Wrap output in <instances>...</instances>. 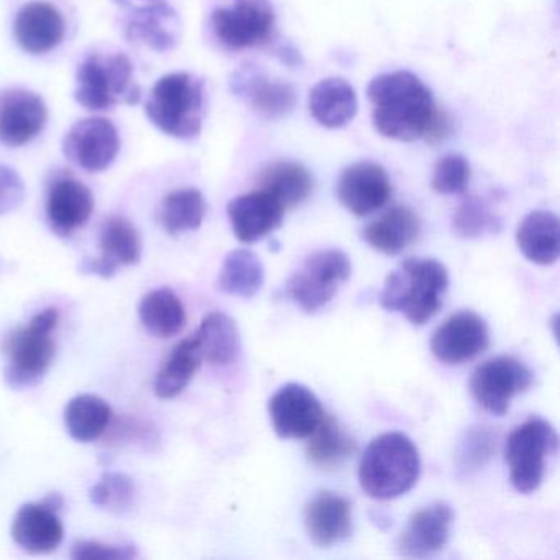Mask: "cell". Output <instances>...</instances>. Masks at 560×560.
Masks as SVG:
<instances>
[{
  "label": "cell",
  "mask_w": 560,
  "mask_h": 560,
  "mask_svg": "<svg viewBox=\"0 0 560 560\" xmlns=\"http://www.w3.org/2000/svg\"><path fill=\"white\" fill-rule=\"evenodd\" d=\"M265 283V268L254 252L237 248L224 258L219 271V290L232 296L250 300L260 293Z\"/></svg>",
  "instance_id": "34"
},
{
  "label": "cell",
  "mask_w": 560,
  "mask_h": 560,
  "mask_svg": "<svg viewBox=\"0 0 560 560\" xmlns=\"http://www.w3.org/2000/svg\"><path fill=\"white\" fill-rule=\"evenodd\" d=\"M25 183L14 168L0 165V215L21 208L25 201Z\"/></svg>",
  "instance_id": "40"
},
{
  "label": "cell",
  "mask_w": 560,
  "mask_h": 560,
  "mask_svg": "<svg viewBox=\"0 0 560 560\" xmlns=\"http://www.w3.org/2000/svg\"><path fill=\"white\" fill-rule=\"evenodd\" d=\"M73 96L84 109L101 113L119 104H139L142 90L126 54H93L78 67Z\"/></svg>",
  "instance_id": "5"
},
{
  "label": "cell",
  "mask_w": 560,
  "mask_h": 560,
  "mask_svg": "<svg viewBox=\"0 0 560 560\" xmlns=\"http://www.w3.org/2000/svg\"><path fill=\"white\" fill-rule=\"evenodd\" d=\"M205 80L192 73H170L150 91L145 114L150 122L178 140L199 137L205 120Z\"/></svg>",
  "instance_id": "4"
},
{
  "label": "cell",
  "mask_w": 560,
  "mask_h": 560,
  "mask_svg": "<svg viewBox=\"0 0 560 560\" xmlns=\"http://www.w3.org/2000/svg\"><path fill=\"white\" fill-rule=\"evenodd\" d=\"M202 360L212 365H231L241 353V334L237 324L221 311L206 314L201 326L196 330Z\"/></svg>",
  "instance_id": "29"
},
{
  "label": "cell",
  "mask_w": 560,
  "mask_h": 560,
  "mask_svg": "<svg viewBox=\"0 0 560 560\" xmlns=\"http://www.w3.org/2000/svg\"><path fill=\"white\" fill-rule=\"evenodd\" d=\"M140 323L147 332L159 339L178 336L186 324V310L175 291L159 288L140 301Z\"/></svg>",
  "instance_id": "30"
},
{
  "label": "cell",
  "mask_w": 560,
  "mask_h": 560,
  "mask_svg": "<svg viewBox=\"0 0 560 560\" xmlns=\"http://www.w3.org/2000/svg\"><path fill=\"white\" fill-rule=\"evenodd\" d=\"M454 511L444 501L421 508L409 517L398 537V552L409 559H425L444 549L451 536Z\"/></svg>",
  "instance_id": "20"
},
{
  "label": "cell",
  "mask_w": 560,
  "mask_h": 560,
  "mask_svg": "<svg viewBox=\"0 0 560 560\" xmlns=\"http://www.w3.org/2000/svg\"><path fill=\"white\" fill-rule=\"evenodd\" d=\"M202 355L196 334L182 340L166 360L155 378V395L162 399H172L182 395L186 386L201 369Z\"/></svg>",
  "instance_id": "31"
},
{
  "label": "cell",
  "mask_w": 560,
  "mask_h": 560,
  "mask_svg": "<svg viewBox=\"0 0 560 560\" xmlns=\"http://www.w3.org/2000/svg\"><path fill=\"white\" fill-rule=\"evenodd\" d=\"M559 451V435L546 419L530 418L517 425L506 439L504 458L510 467L514 490L534 493L546 474V460Z\"/></svg>",
  "instance_id": "7"
},
{
  "label": "cell",
  "mask_w": 560,
  "mask_h": 560,
  "mask_svg": "<svg viewBox=\"0 0 560 560\" xmlns=\"http://www.w3.org/2000/svg\"><path fill=\"white\" fill-rule=\"evenodd\" d=\"M490 346V332L483 317L474 311L452 314L432 334L431 352L444 365H462Z\"/></svg>",
  "instance_id": "13"
},
{
  "label": "cell",
  "mask_w": 560,
  "mask_h": 560,
  "mask_svg": "<svg viewBox=\"0 0 560 560\" xmlns=\"http://www.w3.org/2000/svg\"><path fill=\"white\" fill-rule=\"evenodd\" d=\"M471 170L462 155H445L435 163L431 186L438 195L455 196L467 191Z\"/></svg>",
  "instance_id": "37"
},
{
  "label": "cell",
  "mask_w": 560,
  "mask_h": 560,
  "mask_svg": "<svg viewBox=\"0 0 560 560\" xmlns=\"http://www.w3.org/2000/svg\"><path fill=\"white\" fill-rule=\"evenodd\" d=\"M101 483L104 485V490H106L107 494L106 508H113L116 511L130 508L133 494H136V485H133V480L129 475L106 471L101 477Z\"/></svg>",
  "instance_id": "41"
},
{
  "label": "cell",
  "mask_w": 560,
  "mask_h": 560,
  "mask_svg": "<svg viewBox=\"0 0 560 560\" xmlns=\"http://www.w3.org/2000/svg\"><path fill=\"white\" fill-rule=\"evenodd\" d=\"M448 271L434 258H408L386 277L380 306L405 314L412 326H424L444 304Z\"/></svg>",
  "instance_id": "2"
},
{
  "label": "cell",
  "mask_w": 560,
  "mask_h": 560,
  "mask_svg": "<svg viewBox=\"0 0 560 560\" xmlns=\"http://www.w3.org/2000/svg\"><path fill=\"white\" fill-rule=\"evenodd\" d=\"M48 122L44 97L34 91L14 90L0 94V142L11 149L34 142Z\"/></svg>",
  "instance_id": "16"
},
{
  "label": "cell",
  "mask_w": 560,
  "mask_h": 560,
  "mask_svg": "<svg viewBox=\"0 0 560 560\" xmlns=\"http://www.w3.org/2000/svg\"><path fill=\"white\" fill-rule=\"evenodd\" d=\"M533 382L529 366L514 357L501 355L477 366L470 378V392L485 411L501 418L510 411L514 396L527 392Z\"/></svg>",
  "instance_id": "10"
},
{
  "label": "cell",
  "mask_w": 560,
  "mask_h": 560,
  "mask_svg": "<svg viewBox=\"0 0 560 560\" xmlns=\"http://www.w3.org/2000/svg\"><path fill=\"white\" fill-rule=\"evenodd\" d=\"M67 34L63 14L50 2L34 0L14 19V37L19 47L31 55H44L60 47Z\"/></svg>",
  "instance_id": "22"
},
{
  "label": "cell",
  "mask_w": 560,
  "mask_h": 560,
  "mask_svg": "<svg viewBox=\"0 0 560 560\" xmlns=\"http://www.w3.org/2000/svg\"><path fill=\"white\" fill-rule=\"evenodd\" d=\"M136 556L133 546H116L97 540H78L71 547V557L78 560H127Z\"/></svg>",
  "instance_id": "39"
},
{
  "label": "cell",
  "mask_w": 560,
  "mask_h": 560,
  "mask_svg": "<svg viewBox=\"0 0 560 560\" xmlns=\"http://www.w3.org/2000/svg\"><path fill=\"white\" fill-rule=\"evenodd\" d=\"M421 221L405 206H396L363 229L362 237L373 250L389 257L402 254L418 241Z\"/></svg>",
  "instance_id": "25"
},
{
  "label": "cell",
  "mask_w": 560,
  "mask_h": 560,
  "mask_svg": "<svg viewBox=\"0 0 560 560\" xmlns=\"http://www.w3.org/2000/svg\"><path fill=\"white\" fill-rule=\"evenodd\" d=\"M182 31L178 12L166 2L155 0L153 4L130 11L124 34L130 44H142L156 54H166L178 47Z\"/></svg>",
  "instance_id": "21"
},
{
  "label": "cell",
  "mask_w": 560,
  "mask_h": 560,
  "mask_svg": "<svg viewBox=\"0 0 560 560\" xmlns=\"http://www.w3.org/2000/svg\"><path fill=\"white\" fill-rule=\"evenodd\" d=\"M113 409L106 399L91 393L74 396L65 406V425L78 442H94L109 428Z\"/></svg>",
  "instance_id": "32"
},
{
  "label": "cell",
  "mask_w": 560,
  "mask_h": 560,
  "mask_svg": "<svg viewBox=\"0 0 560 560\" xmlns=\"http://www.w3.org/2000/svg\"><path fill=\"white\" fill-rule=\"evenodd\" d=\"M150 2H155V0H150Z\"/></svg>",
  "instance_id": "43"
},
{
  "label": "cell",
  "mask_w": 560,
  "mask_h": 560,
  "mask_svg": "<svg viewBox=\"0 0 560 560\" xmlns=\"http://www.w3.org/2000/svg\"><path fill=\"white\" fill-rule=\"evenodd\" d=\"M303 523L311 542L327 549L349 537L352 506L342 494L319 491L304 506Z\"/></svg>",
  "instance_id": "24"
},
{
  "label": "cell",
  "mask_w": 560,
  "mask_h": 560,
  "mask_svg": "<svg viewBox=\"0 0 560 560\" xmlns=\"http://www.w3.org/2000/svg\"><path fill=\"white\" fill-rule=\"evenodd\" d=\"M208 205L196 188H182L168 192L160 205V222L170 235L198 231L206 218Z\"/></svg>",
  "instance_id": "35"
},
{
  "label": "cell",
  "mask_w": 560,
  "mask_h": 560,
  "mask_svg": "<svg viewBox=\"0 0 560 560\" xmlns=\"http://www.w3.org/2000/svg\"><path fill=\"white\" fill-rule=\"evenodd\" d=\"M258 189L273 196L284 211L303 205L314 189L310 170L293 160H278L261 172Z\"/></svg>",
  "instance_id": "28"
},
{
  "label": "cell",
  "mask_w": 560,
  "mask_h": 560,
  "mask_svg": "<svg viewBox=\"0 0 560 560\" xmlns=\"http://www.w3.org/2000/svg\"><path fill=\"white\" fill-rule=\"evenodd\" d=\"M421 455L402 432H385L370 442L359 467V483L366 497L389 501L402 497L418 483Z\"/></svg>",
  "instance_id": "3"
},
{
  "label": "cell",
  "mask_w": 560,
  "mask_h": 560,
  "mask_svg": "<svg viewBox=\"0 0 560 560\" xmlns=\"http://www.w3.org/2000/svg\"><path fill=\"white\" fill-rule=\"evenodd\" d=\"M119 152V132L104 117L78 120L63 139L65 156L90 173H101L109 168Z\"/></svg>",
  "instance_id": "12"
},
{
  "label": "cell",
  "mask_w": 560,
  "mask_h": 560,
  "mask_svg": "<svg viewBox=\"0 0 560 560\" xmlns=\"http://www.w3.org/2000/svg\"><path fill=\"white\" fill-rule=\"evenodd\" d=\"M275 22L277 15L270 0H234L231 5L215 9L211 15L215 40L231 51L267 44L273 35Z\"/></svg>",
  "instance_id": "9"
},
{
  "label": "cell",
  "mask_w": 560,
  "mask_h": 560,
  "mask_svg": "<svg viewBox=\"0 0 560 560\" xmlns=\"http://www.w3.org/2000/svg\"><path fill=\"white\" fill-rule=\"evenodd\" d=\"M101 257L81 261V273L113 278L119 267L139 264L142 258V237L132 222L110 215L100 229Z\"/></svg>",
  "instance_id": "17"
},
{
  "label": "cell",
  "mask_w": 560,
  "mask_h": 560,
  "mask_svg": "<svg viewBox=\"0 0 560 560\" xmlns=\"http://www.w3.org/2000/svg\"><path fill=\"white\" fill-rule=\"evenodd\" d=\"M336 191L347 211L357 218H365L380 211L392 199L393 185L382 165L359 162L340 173Z\"/></svg>",
  "instance_id": "15"
},
{
  "label": "cell",
  "mask_w": 560,
  "mask_h": 560,
  "mask_svg": "<svg viewBox=\"0 0 560 560\" xmlns=\"http://www.w3.org/2000/svg\"><path fill=\"white\" fill-rule=\"evenodd\" d=\"M58 326L57 307H47L32 317L25 327L12 332L5 340L9 363L5 382L11 388L25 389L38 385L57 353L54 332Z\"/></svg>",
  "instance_id": "6"
},
{
  "label": "cell",
  "mask_w": 560,
  "mask_h": 560,
  "mask_svg": "<svg viewBox=\"0 0 560 560\" xmlns=\"http://www.w3.org/2000/svg\"><path fill=\"white\" fill-rule=\"evenodd\" d=\"M357 109L355 90L342 78H327L311 91V116L326 129H342L352 122Z\"/></svg>",
  "instance_id": "27"
},
{
  "label": "cell",
  "mask_w": 560,
  "mask_h": 560,
  "mask_svg": "<svg viewBox=\"0 0 560 560\" xmlns=\"http://www.w3.org/2000/svg\"><path fill=\"white\" fill-rule=\"evenodd\" d=\"M452 231L462 238H478L500 231V219L491 212L487 202L477 196H468L452 215Z\"/></svg>",
  "instance_id": "36"
},
{
  "label": "cell",
  "mask_w": 560,
  "mask_h": 560,
  "mask_svg": "<svg viewBox=\"0 0 560 560\" xmlns=\"http://www.w3.org/2000/svg\"><path fill=\"white\" fill-rule=\"evenodd\" d=\"M268 415L278 438L307 439L323 422L326 411L313 389L288 383L271 396Z\"/></svg>",
  "instance_id": "14"
},
{
  "label": "cell",
  "mask_w": 560,
  "mask_h": 560,
  "mask_svg": "<svg viewBox=\"0 0 560 560\" xmlns=\"http://www.w3.org/2000/svg\"><path fill=\"white\" fill-rule=\"evenodd\" d=\"M494 439L488 429L475 428L468 432L458 452V467L465 474H474L487 465L494 451Z\"/></svg>",
  "instance_id": "38"
},
{
  "label": "cell",
  "mask_w": 560,
  "mask_h": 560,
  "mask_svg": "<svg viewBox=\"0 0 560 560\" xmlns=\"http://www.w3.org/2000/svg\"><path fill=\"white\" fill-rule=\"evenodd\" d=\"M93 212V192L74 176L58 175L48 186V224L60 237H71L74 232L83 229Z\"/></svg>",
  "instance_id": "19"
},
{
  "label": "cell",
  "mask_w": 560,
  "mask_h": 560,
  "mask_svg": "<svg viewBox=\"0 0 560 560\" xmlns=\"http://www.w3.org/2000/svg\"><path fill=\"white\" fill-rule=\"evenodd\" d=\"M284 212L283 206L261 189L237 196L228 206L232 231L242 244H254L277 231Z\"/></svg>",
  "instance_id": "23"
},
{
  "label": "cell",
  "mask_w": 560,
  "mask_h": 560,
  "mask_svg": "<svg viewBox=\"0 0 560 560\" xmlns=\"http://www.w3.org/2000/svg\"><path fill=\"white\" fill-rule=\"evenodd\" d=\"M63 506V497L51 493L37 503L19 508L11 527L14 542L32 556L55 552L65 539V527L60 517Z\"/></svg>",
  "instance_id": "11"
},
{
  "label": "cell",
  "mask_w": 560,
  "mask_h": 560,
  "mask_svg": "<svg viewBox=\"0 0 560 560\" xmlns=\"http://www.w3.org/2000/svg\"><path fill=\"white\" fill-rule=\"evenodd\" d=\"M516 244L530 264H556L560 255L559 218L550 211L529 212L517 225Z\"/></svg>",
  "instance_id": "26"
},
{
  "label": "cell",
  "mask_w": 560,
  "mask_h": 560,
  "mask_svg": "<svg viewBox=\"0 0 560 560\" xmlns=\"http://www.w3.org/2000/svg\"><path fill=\"white\" fill-rule=\"evenodd\" d=\"M366 96L380 136L398 142L424 139L439 113L429 88L409 71L380 74L369 84Z\"/></svg>",
  "instance_id": "1"
},
{
  "label": "cell",
  "mask_w": 560,
  "mask_h": 560,
  "mask_svg": "<svg viewBox=\"0 0 560 560\" xmlns=\"http://www.w3.org/2000/svg\"><path fill=\"white\" fill-rule=\"evenodd\" d=\"M114 4L122 5V8H127L129 5V0H113Z\"/></svg>",
  "instance_id": "42"
},
{
  "label": "cell",
  "mask_w": 560,
  "mask_h": 560,
  "mask_svg": "<svg viewBox=\"0 0 560 560\" xmlns=\"http://www.w3.org/2000/svg\"><path fill=\"white\" fill-rule=\"evenodd\" d=\"M352 275V264L339 248L317 250L306 257L300 270L291 275L287 293L304 313L324 310L336 296L339 288Z\"/></svg>",
  "instance_id": "8"
},
{
  "label": "cell",
  "mask_w": 560,
  "mask_h": 560,
  "mask_svg": "<svg viewBox=\"0 0 560 560\" xmlns=\"http://www.w3.org/2000/svg\"><path fill=\"white\" fill-rule=\"evenodd\" d=\"M235 96L244 100L255 113L265 119H281L293 113L298 94L291 84L273 81L257 67H242L231 80Z\"/></svg>",
  "instance_id": "18"
},
{
  "label": "cell",
  "mask_w": 560,
  "mask_h": 560,
  "mask_svg": "<svg viewBox=\"0 0 560 560\" xmlns=\"http://www.w3.org/2000/svg\"><path fill=\"white\" fill-rule=\"evenodd\" d=\"M355 452L357 442L340 428L332 416H324L323 422L307 438V458L323 470L342 467Z\"/></svg>",
  "instance_id": "33"
}]
</instances>
